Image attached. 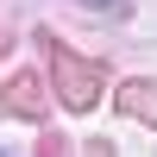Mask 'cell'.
I'll use <instances>...</instances> for the list:
<instances>
[{"label":"cell","mask_w":157,"mask_h":157,"mask_svg":"<svg viewBox=\"0 0 157 157\" xmlns=\"http://www.w3.org/2000/svg\"><path fill=\"white\" fill-rule=\"evenodd\" d=\"M57 69H63V82H69V88H63V101H69V107H94V101H101V75L94 69H75V63H69V50H57Z\"/></svg>","instance_id":"6da1fadb"}]
</instances>
